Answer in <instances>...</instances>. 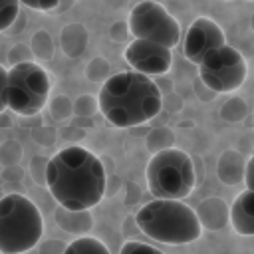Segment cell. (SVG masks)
Wrapping results in <instances>:
<instances>
[{
  "instance_id": "obj_1",
  "label": "cell",
  "mask_w": 254,
  "mask_h": 254,
  "mask_svg": "<svg viewBox=\"0 0 254 254\" xmlns=\"http://www.w3.org/2000/svg\"><path fill=\"white\" fill-rule=\"evenodd\" d=\"M46 187L52 198L65 208H93L105 196L107 173L97 155L79 145H69L48 161Z\"/></svg>"
},
{
  "instance_id": "obj_2",
  "label": "cell",
  "mask_w": 254,
  "mask_h": 254,
  "mask_svg": "<svg viewBox=\"0 0 254 254\" xmlns=\"http://www.w3.org/2000/svg\"><path fill=\"white\" fill-rule=\"evenodd\" d=\"M99 113L113 127L129 129L143 125L163 109V93L151 75L141 71L111 73L97 93Z\"/></svg>"
},
{
  "instance_id": "obj_3",
  "label": "cell",
  "mask_w": 254,
  "mask_h": 254,
  "mask_svg": "<svg viewBox=\"0 0 254 254\" xmlns=\"http://www.w3.org/2000/svg\"><path fill=\"white\" fill-rule=\"evenodd\" d=\"M135 220L141 232L163 244H189L200 238L202 224L196 210L185 204L181 198H155L145 202L137 212Z\"/></svg>"
},
{
  "instance_id": "obj_4",
  "label": "cell",
  "mask_w": 254,
  "mask_h": 254,
  "mask_svg": "<svg viewBox=\"0 0 254 254\" xmlns=\"http://www.w3.org/2000/svg\"><path fill=\"white\" fill-rule=\"evenodd\" d=\"M44 234L40 208L22 192L0 198V252L22 254L38 246Z\"/></svg>"
},
{
  "instance_id": "obj_5",
  "label": "cell",
  "mask_w": 254,
  "mask_h": 254,
  "mask_svg": "<svg viewBox=\"0 0 254 254\" xmlns=\"http://www.w3.org/2000/svg\"><path fill=\"white\" fill-rule=\"evenodd\" d=\"M147 189L155 198H187L194 189V165L187 151L167 147L147 163Z\"/></svg>"
},
{
  "instance_id": "obj_6",
  "label": "cell",
  "mask_w": 254,
  "mask_h": 254,
  "mask_svg": "<svg viewBox=\"0 0 254 254\" xmlns=\"http://www.w3.org/2000/svg\"><path fill=\"white\" fill-rule=\"evenodd\" d=\"M52 77L50 73L32 62L10 65L8 69V109L22 117L38 115L50 99Z\"/></svg>"
},
{
  "instance_id": "obj_7",
  "label": "cell",
  "mask_w": 254,
  "mask_h": 254,
  "mask_svg": "<svg viewBox=\"0 0 254 254\" xmlns=\"http://www.w3.org/2000/svg\"><path fill=\"white\" fill-rule=\"evenodd\" d=\"M248 65L244 56L228 44L210 50L198 64V77L216 93L236 91L244 85Z\"/></svg>"
},
{
  "instance_id": "obj_8",
  "label": "cell",
  "mask_w": 254,
  "mask_h": 254,
  "mask_svg": "<svg viewBox=\"0 0 254 254\" xmlns=\"http://www.w3.org/2000/svg\"><path fill=\"white\" fill-rule=\"evenodd\" d=\"M129 30L133 38H145L159 42L167 48H177L181 42V24L169 14L165 6L155 0H143L129 12Z\"/></svg>"
},
{
  "instance_id": "obj_9",
  "label": "cell",
  "mask_w": 254,
  "mask_h": 254,
  "mask_svg": "<svg viewBox=\"0 0 254 254\" xmlns=\"http://www.w3.org/2000/svg\"><path fill=\"white\" fill-rule=\"evenodd\" d=\"M123 60L131 69L147 75H165L173 65V50L145 38H135L123 50Z\"/></svg>"
},
{
  "instance_id": "obj_10",
  "label": "cell",
  "mask_w": 254,
  "mask_h": 254,
  "mask_svg": "<svg viewBox=\"0 0 254 254\" xmlns=\"http://www.w3.org/2000/svg\"><path fill=\"white\" fill-rule=\"evenodd\" d=\"M222 44H226V38H224L222 28L214 20H210L206 16H198L189 26V30L185 34V40H183V56L190 64L198 65L200 60L210 50H214V48H218Z\"/></svg>"
},
{
  "instance_id": "obj_11",
  "label": "cell",
  "mask_w": 254,
  "mask_h": 254,
  "mask_svg": "<svg viewBox=\"0 0 254 254\" xmlns=\"http://www.w3.org/2000/svg\"><path fill=\"white\" fill-rule=\"evenodd\" d=\"M230 226L240 236H254V190L246 189L232 200Z\"/></svg>"
},
{
  "instance_id": "obj_12",
  "label": "cell",
  "mask_w": 254,
  "mask_h": 254,
  "mask_svg": "<svg viewBox=\"0 0 254 254\" xmlns=\"http://www.w3.org/2000/svg\"><path fill=\"white\" fill-rule=\"evenodd\" d=\"M194 210L202 228L206 230H222L230 222V206L218 196H208L200 200Z\"/></svg>"
},
{
  "instance_id": "obj_13",
  "label": "cell",
  "mask_w": 254,
  "mask_h": 254,
  "mask_svg": "<svg viewBox=\"0 0 254 254\" xmlns=\"http://www.w3.org/2000/svg\"><path fill=\"white\" fill-rule=\"evenodd\" d=\"M244 173H246V159L238 151L226 149L220 153L216 161V177L222 185L236 187L238 183H244Z\"/></svg>"
},
{
  "instance_id": "obj_14",
  "label": "cell",
  "mask_w": 254,
  "mask_h": 254,
  "mask_svg": "<svg viewBox=\"0 0 254 254\" xmlns=\"http://www.w3.org/2000/svg\"><path fill=\"white\" fill-rule=\"evenodd\" d=\"M54 218H56V224L64 230V232H69V234H87L93 226V216L89 212V208H83V210H73V208H65L62 204L56 206L54 210Z\"/></svg>"
},
{
  "instance_id": "obj_15",
  "label": "cell",
  "mask_w": 254,
  "mask_h": 254,
  "mask_svg": "<svg viewBox=\"0 0 254 254\" xmlns=\"http://www.w3.org/2000/svg\"><path fill=\"white\" fill-rule=\"evenodd\" d=\"M87 42H89L87 30L79 22H69L60 32V46L67 58H79L85 52Z\"/></svg>"
},
{
  "instance_id": "obj_16",
  "label": "cell",
  "mask_w": 254,
  "mask_h": 254,
  "mask_svg": "<svg viewBox=\"0 0 254 254\" xmlns=\"http://www.w3.org/2000/svg\"><path fill=\"white\" fill-rule=\"evenodd\" d=\"M30 48L34 52V58L40 60V62H48L54 56V40H52V36L46 30L34 32L32 42H30Z\"/></svg>"
},
{
  "instance_id": "obj_17",
  "label": "cell",
  "mask_w": 254,
  "mask_h": 254,
  "mask_svg": "<svg viewBox=\"0 0 254 254\" xmlns=\"http://www.w3.org/2000/svg\"><path fill=\"white\" fill-rule=\"evenodd\" d=\"M248 115V105L242 97L238 95H232L230 99H226L220 107V117L226 121V123H238L242 121L244 117Z\"/></svg>"
},
{
  "instance_id": "obj_18",
  "label": "cell",
  "mask_w": 254,
  "mask_h": 254,
  "mask_svg": "<svg viewBox=\"0 0 254 254\" xmlns=\"http://www.w3.org/2000/svg\"><path fill=\"white\" fill-rule=\"evenodd\" d=\"M145 143H147V149L151 153H157L161 149H167V147L175 145V133L169 127H155L147 133Z\"/></svg>"
},
{
  "instance_id": "obj_19",
  "label": "cell",
  "mask_w": 254,
  "mask_h": 254,
  "mask_svg": "<svg viewBox=\"0 0 254 254\" xmlns=\"http://www.w3.org/2000/svg\"><path fill=\"white\" fill-rule=\"evenodd\" d=\"M65 252H67V254H71V252H101V254H107L109 248H107L99 238L81 234L79 238H75L73 242H69V244L65 246Z\"/></svg>"
},
{
  "instance_id": "obj_20",
  "label": "cell",
  "mask_w": 254,
  "mask_h": 254,
  "mask_svg": "<svg viewBox=\"0 0 254 254\" xmlns=\"http://www.w3.org/2000/svg\"><path fill=\"white\" fill-rule=\"evenodd\" d=\"M48 111H50L52 119L65 121L73 115V101L67 95H56L48 101Z\"/></svg>"
},
{
  "instance_id": "obj_21",
  "label": "cell",
  "mask_w": 254,
  "mask_h": 254,
  "mask_svg": "<svg viewBox=\"0 0 254 254\" xmlns=\"http://www.w3.org/2000/svg\"><path fill=\"white\" fill-rule=\"evenodd\" d=\"M111 75V65L105 58L97 56L93 60H89V64L85 65V77L89 81H97V83H103L107 77Z\"/></svg>"
},
{
  "instance_id": "obj_22",
  "label": "cell",
  "mask_w": 254,
  "mask_h": 254,
  "mask_svg": "<svg viewBox=\"0 0 254 254\" xmlns=\"http://www.w3.org/2000/svg\"><path fill=\"white\" fill-rule=\"evenodd\" d=\"M20 16V0H0V32H8Z\"/></svg>"
},
{
  "instance_id": "obj_23",
  "label": "cell",
  "mask_w": 254,
  "mask_h": 254,
  "mask_svg": "<svg viewBox=\"0 0 254 254\" xmlns=\"http://www.w3.org/2000/svg\"><path fill=\"white\" fill-rule=\"evenodd\" d=\"M22 155H24V149L16 139H8L0 145V165H4V167L20 163Z\"/></svg>"
},
{
  "instance_id": "obj_24",
  "label": "cell",
  "mask_w": 254,
  "mask_h": 254,
  "mask_svg": "<svg viewBox=\"0 0 254 254\" xmlns=\"http://www.w3.org/2000/svg\"><path fill=\"white\" fill-rule=\"evenodd\" d=\"M95 111H99V101H97V97L91 95V93L79 95V97L73 101V113L79 115V117H91Z\"/></svg>"
},
{
  "instance_id": "obj_25",
  "label": "cell",
  "mask_w": 254,
  "mask_h": 254,
  "mask_svg": "<svg viewBox=\"0 0 254 254\" xmlns=\"http://www.w3.org/2000/svg\"><path fill=\"white\" fill-rule=\"evenodd\" d=\"M6 60H8L10 65H16V64H22V62H32L36 58H34V52H32L30 46H26V44H14L8 50Z\"/></svg>"
},
{
  "instance_id": "obj_26",
  "label": "cell",
  "mask_w": 254,
  "mask_h": 254,
  "mask_svg": "<svg viewBox=\"0 0 254 254\" xmlns=\"http://www.w3.org/2000/svg\"><path fill=\"white\" fill-rule=\"evenodd\" d=\"M48 161L46 157H34L32 163H30V175H32V181L36 185H42L46 187V167H48Z\"/></svg>"
},
{
  "instance_id": "obj_27",
  "label": "cell",
  "mask_w": 254,
  "mask_h": 254,
  "mask_svg": "<svg viewBox=\"0 0 254 254\" xmlns=\"http://www.w3.org/2000/svg\"><path fill=\"white\" fill-rule=\"evenodd\" d=\"M121 254H129V252H159L157 246L153 244H147V242H141V240H129L125 242L121 248H119Z\"/></svg>"
},
{
  "instance_id": "obj_28",
  "label": "cell",
  "mask_w": 254,
  "mask_h": 254,
  "mask_svg": "<svg viewBox=\"0 0 254 254\" xmlns=\"http://www.w3.org/2000/svg\"><path fill=\"white\" fill-rule=\"evenodd\" d=\"M129 36H131L129 22H123V20L115 22V24L111 26V30H109V38H111L113 42H127Z\"/></svg>"
},
{
  "instance_id": "obj_29",
  "label": "cell",
  "mask_w": 254,
  "mask_h": 254,
  "mask_svg": "<svg viewBox=\"0 0 254 254\" xmlns=\"http://www.w3.org/2000/svg\"><path fill=\"white\" fill-rule=\"evenodd\" d=\"M60 0H20V4H24L30 10H38V12H54Z\"/></svg>"
},
{
  "instance_id": "obj_30",
  "label": "cell",
  "mask_w": 254,
  "mask_h": 254,
  "mask_svg": "<svg viewBox=\"0 0 254 254\" xmlns=\"http://www.w3.org/2000/svg\"><path fill=\"white\" fill-rule=\"evenodd\" d=\"M6 91H8V69L0 64V113H4V111L8 109Z\"/></svg>"
},
{
  "instance_id": "obj_31",
  "label": "cell",
  "mask_w": 254,
  "mask_h": 254,
  "mask_svg": "<svg viewBox=\"0 0 254 254\" xmlns=\"http://www.w3.org/2000/svg\"><path fill=\"white\" fill-rule=\"evenodd\" d=\"M194 93H196V97H198L200 101H212V99L218 95V93H216V91H212V89H210V87H208L200 77L194 81Z\"/></svg>"
},
{
  "instance_id": "obj_32",
  "label": "cell",
  "mask_w": 254,
  "mask_h": 254,
  "mask_svg": "<svg viewBox=\"0 0 254 254\" xmlns=\"http://www.w3.org/2000/svg\"><path fill=\"white\" fill-rule=\"evenodd\" d=\"M2 179L6 181V183H20L22 179H24V169L16 163V165H8V167H4V171H2Z\"/></svg>"
},
{
  "instance_id": "obj_33",
  "label": "cell",
  "mask_w": 254,
  "mask_h": 254,
  "mask_svg": "<svg viewBox=\"0 0 254 254\" xmlns=\"http://www.w3.org/2000/svg\"><path fill=\"white\" fill-rule=\"evenodd\" d=\"M65 246L67 244H64L62 240H56V238H52V240H48V242H44L42 246H40V252L42 254H60V252H65Z\"/></svg>"
},
{
  "instance_id": "obj_34",
  "label": "cell",
  "mask_w": 254,
  "mask_h": 254,
  "mask_svg": "<svg viewBox=\"0 0 254 254\" xmlns=\"http://www.w3.org/2000/svg\"><path fill=\"white\" fill-rule=\"evenodd\" d=\"M121 230H123V234H125L127 238H133L135 234H139V232H141V228H139V224H137L135 216H127V218L123 220ZM141 234H143V232H141Z\"/></svg>"
},
{
  "instance_id": "obj_35",
  "label": "cell",
  "mask_w": 254,
  "mask_h": 254,
  "mask_svg": "<svg viewBox=\"0 0 254 254\" xmlns=\"http://www.w3.org/2000/svg\"><path fill=\"white\" fill-rule=\"evenodd\" d=\"M83 135H85V131L79 129L77 125H69V127H65V129L62 131V137H64L65 141H79Z\"/></svg>"
},
{
  "instance_id": "obj_36",
  "label": "cell",
  "mask_w": 254,
  "mask_h": 254,
  "mask_svg": "<svg viewBox=\"0 0 254 254\" xmlns=\"http://www.w3.org/2000/svg\"><path fill=\"white\" fill-rule=\"evenodd\" d=\"M244 185L246 189L254 190V155L246 161V173H244Z\"/></svg>"
},
{
  "instance_id": "obj_37",
  "label": "cell",
  "mask_w": 254,
  "mask_h": 254,
  "mask_svg": "<svg viewBox=\"0 0 254 254\" xmlns=\"http://www.w3.org/2000/svg\"><path fill=\"white\" fill-rule=\"evenodd\" d=\"M24 24H26V18L20 14L18 16V24H16V20H14V24L10 26V30H8V34H20V30L24 28Z\"/></svg>"
},
{
  "instance_id": "obj_38",
  "label": "cell",
  "mask_w": 254,
  "mask_h": 254,
  "mask_svg": "<svg viewBox=\"0 0 254 254\" xmlns=\"http://www.w3.org/2000/svg\"><path fill=\"white\" fill-rule=\"evenodd\" d=\"M71 6H73V0H60L54 12H58V14H60V12H65V10H69Z\"/></svg>"
},
{
  "instance_id": "obj_39",
  "label": "cell",
  "mask_w": 254,
  "mask_h": 254,
  "mask_svg": "<svg viewBox=\"0 0 254 254\" xmlns=\"http://www.w3.org/2000/svg\"><path fill=\"white\" fill-rule=\"evenodd\" d=\"M250 26H252V32H254V14H252V18H250Z\"/></svg>"
},
{
  "instance_id": "obj_40",
  "label": "cell",
  "mask_w": 254,
  "mask_h": 254,
  "mask_svg": "<svg viewBox=\"0 0 254 254\" xmlns=\"http://www.w3.org/2000/svg\"><path fill=\"white\" fill-rule=\"evenodd\" d=\"M224 2H232V0H224Z\"/></svg>"
}]
</instances>
